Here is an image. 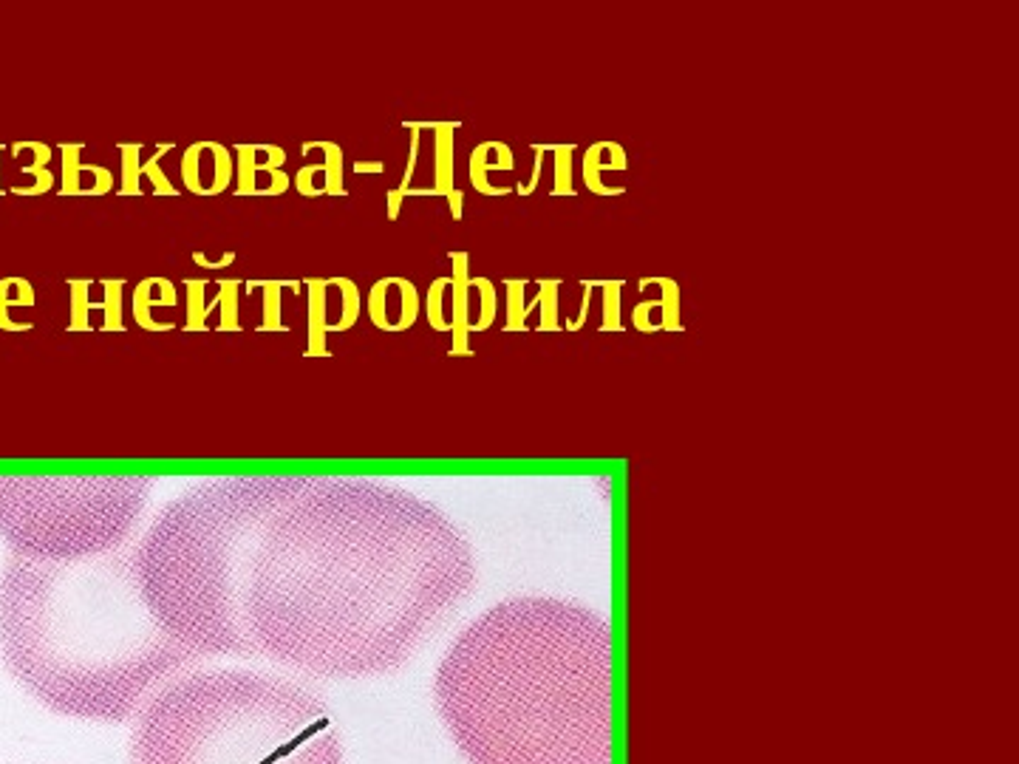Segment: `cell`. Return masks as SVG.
Listing matches in <instances>:
<instances>
[{
    "label": "cell",
    "mask_w": 1019,
    "mask_h": 764,
    "mask_svg": "<svg viewBox=\"0 0 1019 764\" xmlns=\"http://www.w3.org/2000/svg\"><path fill=\"white\" fill-rule=\"evenodd\" d=\"M159 626L201 663L264 660L312 680L397 671L476 589L468 535L374 479L193 484L131 544Z\"/></svg>",
    "instance_id": "1"
},
{
    "label": "cell",
    "mask_w": 1019,
    "mask_h": 764,
    "mask_svg": "<svg viewBox=\"0 0 1019 764\" xmlns=\"http://www.w3.org/2000/svg\"><path fill=\"white\" fill-rule=\"evenodd\" d=\"M434 699L468 764H612V626L564 598L502 600L448 646Z\"/></svg>",
    "instance_id": "2"
},
{
    "label": "cell",
    "mask_w": 1019,
    "mask_h": 764,
    "mask_svg": "<svg viewBox=\"0 0 1019 764\" xmlns=\"http://www.w3.org/2000/svg\"><path fill=\"white\" fill-rule=\"evenodd\" d=\"M0 660L51 714L119 725L201 660L136 583L131 544L77 561L12 555L0 572Z\"/></svg>",
    "instance_id": "3"
},
{
    "label": "cell",
    "mask_w": 1019,
    "mask_h": 764,
    "mask_svg": "<svg viewBox=\"0 0 1019 764\" xmlns=\"http://www.w3.org/2000/svg\"><path fill=\"white\" fill-rule=\"evenodd\" d=\"M131 764H343L329 699L301 677L187 668L131 719Z\"/></svg>",
    "instance_id": "4"
},
{
    "label": "cell",
    "mask_w": 1019,
    "mask_h": 764,
    "mask_svg": "<svg viewBox=\"0 0 1019 764\" xmlns=\"http://www.w3.org/2000/svg\"><path fill=\"white\" fill-rule=\"evenodd\" d=\"M148 476H0V538L29 561L128 547L151 501Z\"/></svg>",
    "instance_id": "5"
},
{
    "label": "cell",
    "mask_w": 1019,
    "mask_h": 764,
    "mask_svg": "<svg viewBox=\"0 0 1019 764\" xmlns=\"http://www.w3.org/2000/svg\"><path fill=\"white\" fill-rule=\"evenodd\" d=\"M425 128L434 131V184L431 187H419V190H408L405 199L411 196H445L451 204L453 218H462V204H465V193L456 190L453 184V170H456V156H453V133L459 131V122H422Z\"/></svg>",
    "instance_id": "6"
},
{
    "label": "cell",
    "mask_w": 1019,
    "mask_h": 764,
    "mask_svg": "<svg viewBox=\"0 0 1019 764\" xmlns=\"http://www.w3.org/2000/svg\"><path fill=\"white\" fill-rule=\"evenodd\" d=\"M168 150H173V145H162L148 162H142V159H139L142 145H119V153H122V187H119V196H139V193H142V176L151 179L153 190H156L159 196H179V190L170 184V179L165 176V170L159 167L162 156H165Z\"/></svg>",
    "instance_id": "7"
},
{
    "label": "cell",
    "mask_w": 1019,
    "mask_h": 764,
    "mask_svg": "<svg viewBox=\"0 0 1019 764\" xmlns=\"http://www.w3.org/2000/svg\"><path fill=\"white\" fill-rule=\"evenodd\" d=\"M453 264L451 286H453V320L448 323L453 334L451 354H470L468 337H470V275H468V252H448Z\"/></svg>",
    "instance_id": "8"
},
{
    "label": "cell",
    "mask_w": 1019,
    "mask_h": 764,
    "mask_svg": "<svg viewBox=\"0 0 1019 764\" xmlns=\"http://www.w3.org/2000/svg\"><path fill=\"white\" fill-rule=\"evenodd\" d=\"M652 283L663 286V298L637 303L635 312H632L635 329L649 334V315H652V309H663L660 332H683V323H680V286H677V281H671V278H640V289H646Z\"/></svg>",
    "instance_id": "9"
},
{
    "label": "cell",
    "mask_w": 1019,
    "mask_h": 764,
    "mask_svg": "<svg viewBox=\"0 0 1019 764\" xmlns=\"http://www.w3.org/2000/svg\"><path fill=\"white\" fill-rule=\"evenodd\" d=\"M153 286H156V278H145L142 283H136L134 289V317L136 326L148 329V332H170L176 329V323H156L151 320V309L153 306H176V286L165 278L159 295H153Z\"/></svg>",
    "instance_id": "10"
},
{
    "label": "cell",
    "mask_w": 1019,
    "mask_h": 764,
    "mask_svg": "<svg viewBox=\"0 0 1019 764\" xmlns=\"http://www.w3.org/2000/svg\"><path fill=\"white\" fill-rule=\"evenodd\" d=\"M80 150H83V145H60V153H63V187H60V196H83L80 182H77L80 173L97 176V184H100L102 193H111L114 190V173L100 165H80Z\"/></svg>",
    "instance_id": "11"
},
{
    "label": "cell",
    "mask_w": 1019,
    "mask_h": 764,
    "mask_svg": "<svg viewBox=\"0 0 1019 764\" xmlns=\"http://www.w3.org/2000/svg\"><path fill=\"white\" fill-rule=\"evenodd\" d=\"M238 150V187H235V196H267V187H258L255 184V173L258 170H272V167L284 165L286 153L281 150L278 156H272L269 162L258 165L255 162V153H258V145H235Z\"/></svg>",
    "instance_id": "12"
},
{
    "label": "cell",
    "mask_w": 1019,
    "mask_h": 764,
    "mask_svg": "<svg viewBox=\"0 0 1019 764\" xmlns=\"http://www.w3.org/2000/svg\"><path fill=\"white\" fill-rule=\"evenodd\" d=\"M23 148L34 150V165L23 167V176H34L37 182H34L32 187H15L12 193H15V196H43V193H49L51 184H54V176L46 170V165H49L51 159V148L46 142H17V145H12V150Z\"/></svg>",
    "instance_id": "13"
},
{
    "label": "cell",
    "mask_w": 1019,
    "mask_h": 764,
    "mask_svg": "<svg viewBox=\"0 0 1019 764\" xmlns=\"http://www.w3.org/2000/svg\"><path fill=\"white\" fill-rule=\"evenodd\" d=\"M326 150V162L323 165H306L315 176L323 173V196H346L343 187V150L335 142H306L303 150Z\"/></svg>",
    "instance_id": "14"
},
{
    "label": "cell",
    "mask_w": 1019,
    "mask_h": 764,
    "mask_svg": "<svg viewBox=\"0 0 1019 764\" xmlns=\"http://www.w3.org/2000/svg\"><path fill=\"white\" fill-rule=\"evenodd\" d=\"M490 145L493 142H482L479 148H473V153H470V170H468V176H470V184L476 187V193H482V196H493V199H499V196H510V190L513 187H490L487 184V170H513V165H504V162H487V153H490Z\"/></svg>",
    "instance_id": "15"
},
{
    "label": "cell",
    "mask_w": 1019,
    "mask_h": 764,
    "mask_svg": "<svg viewBox=\"0 0 1019 764\" xmlns=\"http://www.w3.org/2000/svg\"><path fill=\"white\" fill-rule=\"evenodd\" d=\"M603 148H606V142H595V145H592V148L584 153L586 187H589V193H595V196H606V199H612V196H623V193H626V187H603L601 184V170H626V167L615 165V162H601Z\"/></svg>",
    "instance_id": "16"
},
{
    "label": "cell",
    "mask_w": 1019,
    "mask_h": 764,
    "mask_svg": "<svg viewBox=\"0 0 1019 764\" xmlns=\"http://www.w3.org/2000/svg\"><path fill=\"white\" fill-rule=\"evenodd\" d=\"M541 153H555V184H552V196H569L575 199V187H572V153L575 145H538Z\"/></svg>",
    "instance_id": "17"
},
{
    "label": "cell",
    "mask_w": 1019,
    "mask_h": 764,
    "mask_svg": "<svg viewBox=\"0 0 1019 764\" xmlns=\"http://www.w3.org/2000/svg\"><path fill=\"white\" fill-rule=\"evenodd\" d=\"M68 289H71V317H68V332H91V317L88 312H94V300L88 298V289H91V281H68Z\"/></svg>",
    "instance_id": "18"
},
{
    "label": "cell",
    "mask_w": 1019,
    "mask_h": 764,
    "mask_svg": "<svg viewBox=\"0 0 1019 764\" xmlns=\"http://www.w3.org/2000/svg\"><path fill=\"white\" fill-rule=\"evenodd\" d=\"M102 289H105V300L102 303H94V312H105V320H102V332H125V323H122V289H125V281H102Z\"/></svg>",
    "instance_id": "19"
},
{
    "label": "cell",
    "mask_w": 1019,
    "mask_h": 764,
    "mask_svg": "<svg viewBox=\"0 0 1019 764\" xmlns=\"http://www.w3.org/2000/svg\"><path fill=\"white\" fill-rule=\"evenodd\" d=\"M255 286H264V323L258 326V332H286L281 323V289L292 286V281H261Z\"/></svg>",
    "instance_id": "20"
},
{
    "label": "cell",
    "mask_w": 1019,
    "mask_h": 764,
    "mask_svg": "<svg viewBox=\"0 0 1019 764\" xmlns=\"http://www.w3.org/2000/svg\"><path fill=\"white\" fill-rule=\"evenodd\" d=\"M9 289H12V278L0 281V332H29L32 323H15V320H9V312H6V309H12V306H34V289L23 292V295H17V298H9Z\"/></svg>",
    "instance_id": "21"
},
{
    "label": "cell",
    "mask_w": 1019,
    "mask_h": 764,
    "mask_svg": "<svg viewBox=\"0 0 1019 764\" xmlns=\"http://www.w3.org/2000/svg\"><path fill=\"white\" fill-rule=\"evenodd\" d=\"M405 131H411V156H408V167H405V179H402V184L400 187H394V190H388V196H385V201H388V218H391V221L400 216V204L402 199H405V193H408V182H411V176H414V167H417L419 156V131L414 128V122H405Z\"/></svg>",
    "instance_id": "22"
},
{
    "label": "cell",
    "mask_w": 1019,
    "mask_h": 764,
    "mask_svg": "<svg viewBox=\"0 0 1019 764\" xmlns=\"http://www.w3.org/2000/svg\"><path fill=\"white\" fill-rule=\"evenodd\" d=\"M473 289H479V298H482V315H479V320L473 323L470 334H479V332H487V329L493 326L496 312H499V295H496V286H493V281H487V278H473Z\"/></svg>",
    "instance_id": "23"
},
{
    "label": "cell",
    "mask_w": 1019,
    "mask_h": 764,
    "mask_svg": "<svg viewBox=\"0 0 1019 764\" xmlns=\"http://www.w3.org/2000/svg\"><path fill=\"white\" fill-rule=\"evenodd\" d=\"M238 286H241V281H227L221 283V289H218V298L213 300V303H221V323H218V329L241 332V323H238Z\"/></svg>",
    "instance_id": "24"
},
{
    "label": "cell",
    "mask_w": 1019,
    "mask_h": 764,
    "mask_svg": "<svg viewBox=\"0 0 1019 764\" xmlns=\"http://www.w3.org/2000/svg\"><path fill=\"white\" fill-rule=\"evenodd\" d=\"M201 329H207L204 283L187 281V323H184V332H201Z\"/></svg>",
    "instance_id": "25"
},
{
    "label": "cell",
    "mask_w": 1019,
    "mask_h": 764,
    "mask_svg": "<svg viewBox=\"0 0 1019 764\" xmlns=\"http://www.w3.org/2000/svg\"><path fill=\"white\" fill-rule=\"evenodd\" d=\"M603 286V323L601 332H623L620 323V289L623 281H598Z\"/></svg>",
    "instance_id": "26"
},
{
    "label": "cell",
    "mask_w": 1019,
    "mask_h": 764,
    "mask_svg": "<svg viewBox=\"0 0 1019 764\" xmlns=\"http://www.w3.org/2000/svg\"><path fill=\"white\" fill-rule=\"evenodd\" d=\"M451 286V275H445V278H436L434 283H431V289H428V298H425V315H428V323H431V329L434 332H451V326L445 323V317H442V298H445V289Z\"/></svg>",
    "instance_id": "27"
},
{
    "label": "cell",
    "mask_w": 1019,
    "mask_h": 764,
    "mask_svg": "<svg viewBox=\"0 0 1019 764\" xmlns=\"http://www.w3.org/2000/svg\"><path fill=\"white\" fill-rule=\"evenodd\" d=\"M210 150H213V156H216V182L210 187V196H218V193L227 190V184L233 179V159H230L227 148L218 145V142H210Z\"/></svg>",
    "instance_id": "28"
},
{
    "label": "cell",
    "mask_w": 1019,
    "mask_h": 764,
    "mask_svg": "<svg viewBox=\"0 0 1019 764\" xmlns=\"http://www.w3.org/2000/svg\"><path fill=\"white\" fill-rule=\"evenodd\" d=\"M533 150H535L533 179H530V182H527V184H518V187H516L518 196H530V193H533V190H535V184H538V179H541V159H544V153H541V148H538V145H533Z\"/></svg>",
    "instance_id": "29"
},
{
    "label": "cell",
    "mask_w": 1019,
    "mask_h": 764,
    "mask_svg": "<svg viewBox=\"0 0 1019 764\" xmlns=\"http://www.w3.org/2000/svg\"><path fill=\"white\" fill-rule=\"evenodd\" d=\"M581 286H584V303H581V317H578V320H572V323H567V332H578V329L584 326L586 315H589V303H592V283L581 281Z\"/></svg>",
    "instance_id": "30"
},
{
    "label": "cell",
    "mask_w": 1019,
    "mask_h": 764,
    "mask_svg": "<svg viewBox=\"0 0 1019 764\" xmlns=\"http://www.w3.org/2000/svg\"><path fill=\"white\" fill-rule=\"evenodd\" d=\"M193 261H196V264H199V266H207V269H221V266L233 264L235 252H227V255H224L221 261H207V258L201 255V252H193Z\"/></svg>",
    "instance_id": "31"
},
{
    "label": "cell",
    "mask_w": 1019,
    "mask_h": 764,
    "mask_svg": "<svg viewBox=\"0 0 1019 764\" xmlns=\"http://www.w3.org/2000/svg\"><path fill=\"white\" fill-rule=\"evenodd\" d=\"M383 170V162H357L354 165V173H383Z\"/></svg>",
    "instance_id": "32"
},
{
    "label": "cell",
    "mask_w": 1019,
    "mask_h": 764,
    "mask_svg": "<svg viewBox=\"0 0 1019 764\" xmlns=\"http://www.w3.org/2000/svg\"><path fill=\"white\" fill-rule=\"evenodd\" d=\"M0 156H3V145H0ZM0 196H3V184H0Z\"/></svg>",
    "instance_id": "33"
}]
</instances>
